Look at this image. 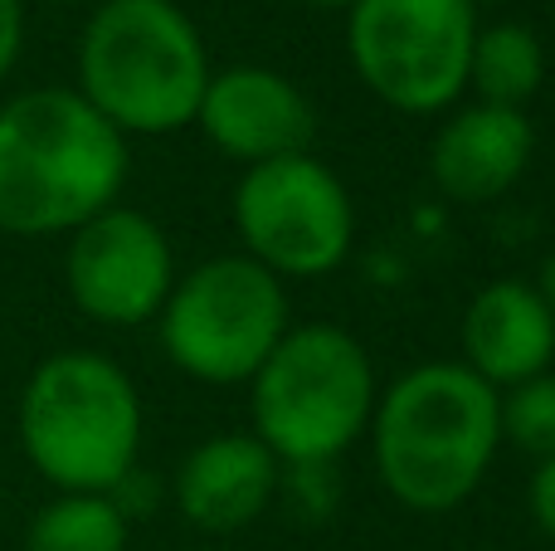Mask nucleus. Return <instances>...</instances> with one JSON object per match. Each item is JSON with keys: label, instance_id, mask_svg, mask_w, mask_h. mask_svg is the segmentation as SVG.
<instances>
[{"label": "nucleus", "instance_id": "nucleus-13", "mask_svg": "<svg viewBox=\"0 0 555 551\" xmlns=\"http://www.w3.org/2000/svg\"><path fill=\"white\" fill-rule=\"evenodd\" d=\"M555 357V312L521 279H498L473 293L463 312V367L492 390H512L521 381L551 371Z\"/></svg>", "mask_w": 555, "mask_h": 551}, {"label": "nucleus", "instance_id": "nucleus-20", "mask_svg": "<svg viewBox=\"0 0 555 551\" xmlns=\"http://www.w3.org/2000/svg\"><path fill=\"white\" fill-rule=\"evenodd\" d=\"M307 5H322V10H351L356 0H307Z\"/></svg>", "mask_w": 555, "mask_h": 551}, {"label": "nucleus", "instance_id": "nucleus-2", "mask_svg": "<svg viewBox=\"0 0 555 551\" xmlns=\"http://www.w3.org/2000/svg\"><path fill=\"white\" fill-rule=\"evenodd\" d=\"M498 396L463 361H424L380 390L371 445L385 494L424 517L468 503L502 445Z\"/></svg>", "mask_w": 555, "mask_h": 551}, {"label": "nucleus", "instance_id": "nucleus-19", "mask_svg": "<svg viewBox=\"0 0 555 551\" xmlns=\"http://www.w3.org/2000/svg\"><path fill=\"white\" fill-rule=\"evenodd\" d=\"M531 289H537L541 303H546V308L555 312V249L546 254V264H541V273H537V283H531Z\"/></svg>", "mask_w": 555, "mask_h": 551}, {"label": "nucleus", "instance_id": "nucleus-10", "mask_svg": "<svg viewBox=\"0 0 555 551\" xmlns=\"http://www.w3.org/2000/svg\"><path fill=\"white\" fill-rule=\"evenodd\" d=\"M195 127L215 152H224L249 171V166L278 162V156L312 152L317 113L302 88L278 68L234 64L210 74L201 107H195Z\"/></svg>", "mask_w": 555, "mask_h": 551}, {"label": "nucleus", "instance_id": "nucleus-12", "mask_svg": "<svg viewBox=\"0 0 555 551\" xmlns=\"http://www.w3.org/2000/svg\"><path fill=\"white\" fill-rule=\"evenodd\" d=\"M283 464L254 435H215L176 469V508L210 537L244 533L269 513Z\"/></svg>", "mask_w": 555, "mask_h": 551}, {"label": "nucleus", "instance_id": "nucleus-1", "mask_svg": "<svg viewBox=\"0 0 555 551\" xmlns=\"http://www.w3.org/2000/svg\"><path fill=\"white\" fill-rule=\"evenodd\" d=\"M127 181V137L78 88H35L0 107V230L74 234Z\"/></svg>", "mask_w": 555, "mask_h": 551}, {"label": "nucleus", "instance_id": "nucleus-7", "mask_svg": "<svg viewBox=\"0 0 555 551\" xmlns=\"http://www.w3.org/2000/svg\"><path fill=\"white\" fill-rule=\"evenodd\" d=\"M478 29L473 0H356L346 10V54L385 107L449 113L468 88Z\"/></svg>", "mask_w": 555, "mask_h": 551}, {"label": "nucleus", "instance_id": "nucleus-11", "mask_svg": "<svg viewBox=\"0 0 555 551\" xmlns=\"http://www.w3.org/2000/svg\"><path fill=\"white\" fill-rule=\"evenodd\" d=\"M531 152H537V132H531L527 113L473 103V107H459L434 132L429 176L439 185V195H449V201L482 205L507 195L527 176Z\"/></svg>", "mask_w": 555, "mask_h": 551}, {"label": "nucleus", "instance_id": "nucleus-16", "mask_svg": "<svg viewBox=\"0 0 555 551\" xmlns=\"http://www.w3.org/2000/svg\"><path fill=\"white\" fill-rule=\"evenodd\" d=\"M498 425L502 445L521 449L531 459H555V371L512 386L507 396H498Z\"/></svg>", "mask_w": 555, "mask_h": 551}, {"label": "nucleus", "instance_id": "nucleus-8", "mask_svg": "<svg viewBox=\"0 0 555 551\" xmlns=\"http://www.w3.org/2000/svg\"><path fill=\"white\" fill-rule=\"evenodd\" d=\"M244 254L273 279H322L351 254L356 210L341 176L312 152L249 166L234 185Z\"/></svg>", "mask_w": 555, "mask_h": 551}, {"label": "nucleus", "instance_id": "nucleus-5", "mask_svg": "<svg viewBox=\"0 0 555 551\" xmlns=\"http://www.w3.org/2000/svg\"><path fill=\"white\" fill-rule=\"evenodd\" d=\"M254 439L293 469H326L371 430L375 367L351 332L332 322L287 328L254 371Z\"/></svg>", "mask_w": 555, "mask_h": 551}, {"label": "nucleus", "instance_id": "nucleus-4", "mask_svg": "<svg viewBox=\"0 0 555 551\" xmlns=\"http://www.w3.org/2000/svg\"><path fill=\"white\" fill-rule=\"evenodd\" d=\"M20 445L59 494H107L137 469L142 400L117 361L54 351L20 396Z\"/></svg>", "mask_w": 555, "mask_h": 551}, {"label": "nucleus", "instance_id": "nucleus-15", "mask_svg": "<svg viewBox=\"0 0 555 551\" xmlns=\"http://www.w3.org/2000/svg\"><path fill=\"white\" fill-rule=\"evenodd\" d=\"M25 551H127V517L107 494H59L29 523Z\"/></svg>", "mask_w": 555, "mask_h": 551}, {"label": "nucleus", "instance_id": "nucleus-3", "mask_svg": "<svg viewBox=\"0 0 555 551\" xmlns=\"http://www.w3.org/2000/svg\"><path fill=\"white\" fill-rule=\"evenodd\" d=\"M210 54L176 0H103L78 39V93L122 137H166L195 123Z\"/></svg>", "mask_w": 555, "mask_h": 551}, {"label": "nucleus", "instance_id": "nucleus-14", "mask_svg": "<svg viewBox=\"0 0 555 551\" xmlns=\"http://www.w3.org/2000/svg\"><path fill=\"white\" fill-rule=\"evenodd\" d=\"M541 78H546V49L531 25L502 20L478 29L468 59V88L478 93V103L527 113V103L541 93Z\"/></svg>", "mask_w": 555, "mask_h": 551}, {"label": "nucleus", "instance_id": "nucleus-18", "mask_svg": "<svg viewBox=\"0 0 555 551\" xmlns=\"http://www.w3.org/2000/svg\"><path fill=\"white\" fill-rule=\"evenodd\" d=\"M20 39H25V10H20V0H0V78L15 68Z\"/></svg>", "mask_w": 555, "mask_h": 551}, {"label": "nucleus", "instance_id": "nucleus-9", "mask_svg": "<svg viewBox=\"0 0 555 551\" xmlns=\"http://www.w3.org/2000/svg\"><path fill=\"white\" fill-rule=\"evenodd\" d=\"M68 298L103 328H137L162 312L176 289V254L166 230L142 210L107 205L78 225L64 259Z\"/></svg>", "mask_w": 555, "mask_h": 551}, {"label": "nucleus", "instance_id": "nucleus-6", "mask_svg": "<svg viewBox=\"0 0 555 551\" xmlns=\"http://www.w3.org/2000/svg\"><path fill=\"white\" fill-rule=\"evenodd\" d=\"M171 367L210 386H244L287 332V293L249 254L205 259L181 273L156 312Z\"/></svg>", "mask_w": 555, "mask_h": 551}, {"label": "nucleus", "instance_id": "nucleus-17", "mask_svg": "<svg viewBox=\"0 0 555 551\" xmlns=\"http://www.w3.org/2000/svg\"><path fill=\"white\" fill-rule=\"evenodd\" d=\"M531 517H537V527L555 542V459L531 474Z\"/></svg>", "mask_w": 555, "mask_h": 551}, {"label": "nucleus", "instance_id": "nucleus-21", "mask_svg": "<svg viewBox=\"0 0 555 551\" xmlns=\"http://www.w3.org/2000/svg\"><path fill=\"white\" fill-rule=\"evenodd\" d=\"M195 551H215V547H195Z\"/></svg>", "mask_w": 555, "mask_h": 551}]
</instances>
